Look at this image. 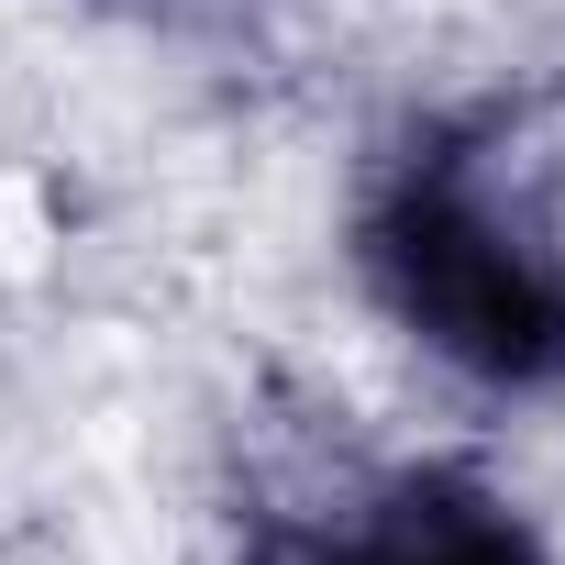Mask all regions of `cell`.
I'll use <instances>...</instances> for the list:
<instances>
[{"label": "cell", "mask_w": 565, "mask_h": 565, "mask_svg": "<svg viewBox=\"0 0 565 565\" xmlns=\"http://www.w3.org/2000/svg\"><path fill=\"white\" fill-rule=\"evenodd\" d=\"M366 289L388 300V322L444 355L477 388H554L565 377V222L543 167L499 134V122H444L422 134L366 222Z\"/></svg>", "instance_id": "cell-1"}, {"label": "cell", "mask_w": 565, "mask_h": 565, "mask_svg": "<svg viewBox=\"0 0 565 565\" xmlns=\"http://www.w3.org/2000/svg\"><path fill=\"white\" fill-rule=\"evenodd\" d=\"M255 565H543L532 521L466 466H399L333 521H277Z\"/></svg>", "instance_id": "cell-2"}, {"label": "cell", "mask_w": 565, "mask_h": 565, "mask_svg": "<svg viewBox=\"0 0 565 565\" xmlns=\"http://www.w3.org/2000/svg\"><path fill=\"white\" fill-rule=\"evenodd\" d=\"M122 12H200V0H122Z\"/></svg>", "instance_id": "cell-3"}]
</instances>
